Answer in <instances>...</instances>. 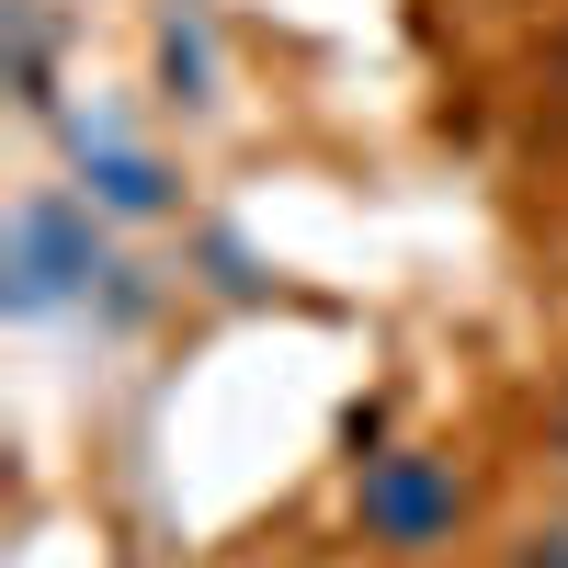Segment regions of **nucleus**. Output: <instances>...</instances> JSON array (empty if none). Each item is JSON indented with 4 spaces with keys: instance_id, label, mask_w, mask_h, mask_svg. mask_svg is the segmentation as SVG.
Returning <instances> with one entry per match:
<instances>
[{
    "instance_id": "nucleus-1",
    "label": "nucleus",
    "mask_w": 568,
    "mask_h": 568,
    "mask_svg": "<svg viewBox=\"0 0 568 568\" xmlns=\"http://www.w3.org/2000/svg\"><path fill=\"white\" fill-rule=\"evenodd\" d=\"M103 262V205L91 194H23L12 227H0V307L12 318H58L69 296H91Z\"/></svg>"
},
{
    "instance_id": "nucleus-2",
    "label": "nucleus",
    "mask_w": 568,
    "mask_h": 568,
    "mask_svg": "<svg viewBox=\"0 0 568 568\" xmlns=\"http://www.w3.org/2000/svg\"><path fill=\"white\" fill-rule=\"evenodd\" d=\"M353 524H364V546H387V557H433L466 524V478H455L444 455H364Z\"/></svg>"
},
{
    "instance_id": "nucleus-3",
    "label": "nucleus",
    "mask_w": 568,
    "mask_h": 568,
    "mask_svg": "<svg viewBox=\"0 0 568 568\" xmlns=\"http://www.w3.org/2000/svg\"><path fill=\"white\" fill-rule=\"evenodd\" d=\"M69 160H80V194L103 216H171V171L136 149L114 114H69Z\"/></svg>"
},
{
    "instance_id": "nucleus-4",
    "label": "nucleus",
    "mask_w": 568,
    "mask_h": 568,
    "mask_svg": "<svg viewBox=\"0 0 568 568\" xmlns=\"http://www.w3.org/2000/svg\"><path fill=\"white\" fill-rule=\"evenodd\" d=\"M0 34H12V103L58 114V23H45V0H0Z\"/></svg>"
},
{
    "instance_id": "nucleus-5",
    "label": "nucleus",
    "mask_w": 568,
    "mask_h": 568,
    "mask_svg": "<svg viewBox=\"0 0 568 568\" xmlns=\"http://www.w3.org/2000/svg\"><path fill=\"white\" fill-rule=\"evenodd\" d=\"M160 69H171V103H205L216 58H205V23H194V12H171V23H160Z\"/></svg>"
},
{
    "instance_id": "nucleus-6",
    "label": "nucleus",
    "mask_w": 568,
    "mask_h": 568,
    "mask_svg": "<svg viewBox=\"0 0 568 568\" xmlns=\"http://www.w3.org/2000/svg\"><path fill=\"white\" fill-rule=\"evenodd\" d=\"M500 568H568V524H535V535H524V546H511Z\"/></svg>"
},
{
    "instance_id": "nucleus-7",
    "label": "nucleus",
    "mask_w": 568,
    "mask_h": 568,
    "mask_svg": "<svg viewBox=\"0 0 568 568\" xmlns=\"http://www.w3.org/2000/svg\"><path fill=\"white\" fill-rule=\"evenodd\" d=\"M546 455H557V466H568V387H557V398H546Z\"/></svg>"
},
{
    "instance_id": "nucleus-8",
    "label": "nucleus",
    "mask_w": 568,
    "mask_h": 568,
    "mask_svg": "<svg viewBox=\"0 0 568 568\" xmlns=\"http://www.w3.org/2000/svg\"><path fill=\"white\" fill-rule=\"evenodd\" d=\"M557 114H568V34H557Z\"/></svg>"
}]
</instances>
